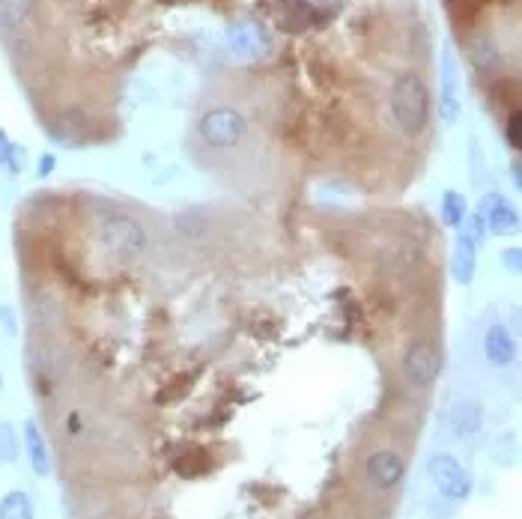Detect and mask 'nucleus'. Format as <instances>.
<instances>
[{
  "mask_svg": "<svg viewBox=\"0 0 522 519\" xmlns=\"http://www.w3.org/2000/svg\"><path fill=\"white\" fill-rule=\"evenodd\" d=\"M391 117L406 138H421L430 126V87L418 69H406L391 84Z\"/></svg>",
  "mask_w": 522,
  "mask_h": 519,
  "instance_id": "f257e3e1",
  "label": "nucleus"
},
{
  "mask_svg": "<svg viewBox=\"0 0 522 519\" xmlns=\"http://www.w3.org/2000/svg\"><path fill=\"white\" fill-rule=\"evenodd\" d=\"M484 355H487V361H490L493 367H508V364H514V358H517V341H514V335H511L508 326L493 323V326L484 332Z\"/></svg>",
  "mask_w": 522,
  "mask_h": 519,
  "instance_id": "9b49d317",
  "label": "nucleus"
},
{
  "mask_svg": "<svg viewBox=\"0 0 522 519\" xmlns=\"http://www.w3.org/2000/svg\"><path fill=\"white\" fill-rule=\"evenodd\" d=\"M21 454V439L9 421H0V463H15Z\"/></svg>",
  "mask_w": 522,
  "mask_h": 519,
  "instance_id": "a211bd4d",
  "label": "nucleus"
},
{
  "mask_svg": "<svg viewBox=\"0 0 522 519\" xmlns=\"http://www.w3.org/2000/svg\"><path fill=\"white\" fill-rule=\"evenodd\" d=\"M505 141L514 153L522 150V114L520 108H511L508 117H505Z\"/></svg>",
  "mask_w": 522,
  "mask_h": 519,
  "instance_id": "6ab92c4d",
  "label": "nucleus"
},
{
  "mask_svg": "<svg viewBox=\"0 0 522 519\" xmlns=\"http://www.w3.org/2000/svg\"><path fill=\"white\" fill-rule=\"evenodd\" d=\"M99 239L120 260H138L150 245V236H147L144 224L138 218H132L129 212L102 215L99 218Z\"/></svg>",
  "mask_w": 522,
  "mask_h": 519,
  "instance_id": "f03ea898",
  "label": "nucleus"
},
{
  "mask_svg": "<svg viewBox=\"0 0 522 519\" xmlns=\"http://www.w3.org/2000/svg\"><path fill=\"white\" fill-rule=\"evenodd\" d=\"M0 388H3V370H0Z\"/></svg>",
  "mask_w": 522,
  "mask_h": 519,
  "instance_id": "bb28decb",
  "label": "nucleus"
},
{
  "mask_svg": "<svg viewBox=\"0 0 522 519\" xmlns=\"http://www.w3.org/2000/svg\"><path fill=\"white\" fill-rule=\"evenodd\" d=\"M227 45H230V51H233L239 60L254 63V60H263V57L269 54L272 39H269V33H266L260 24H254V21H233V24L227 27Z\"/></svg>",
  "mask_w": 522,
  "mask_h": 519,
  "instance_id": "423d86ee",
  "label": "nucleus"
},
{
  "mask_svg": "<svg viewBox=\"0 0 522 519\" xmlns=\"http://www.w3.org/2000/svg\"><path fill=\"white\" fill-rule=\"evenodd\" d=\"M469 63H472L478 72H490V69L499 63V45H496L490 36L472 39V45H469Z\"/></svg>",
  "mask_w": 522,
  "mask_h": 519,
  "instance_id": "dca6fc26",
  "label": "nucleus"
},
{
  "mask_svg": "<svg viewBox=\"0 0 522 519\" xmlns=\"http://www.w3.org/2000/svg\"><path fill=\"white\" fill-rule=\"evenodd\" d=\"M478 242L460 227L457 233V242H454V257H451V275L460 287H469L475 281V272H478Z\"/></svg>",
  "mask_w": 522,
  "mask_h": 519,
  "instance_id": "1a4fd4ad",
  "label": "nucleus"
},
{
  "mask_svg": "<svg viewBox=\"0 0 522 519\" xmlns=\"http://www.w3.org/2000/svg\"><path fill=\"white\" fill-rule=\"evenodd\" d=\"M427 478L439 490V496L448 499V502H466L472 496V487H475L469 469L451 454L430 457L427 460Z\"/></svg>",
  "mask_w": 522,
  "mask_h": 519,
  "instance_id": "39448f33",
  "label": "nucleus"
},
{
  "mask_svg": "<svg viewBox=\"0 0 522 519\" xmlns=\"http://www.w3.org/2000/svg\"><path fill=\"white\" fill-rule=\"evenodd\" d=\"M439 209H442L445 227H451V230H460V227L466 224V218H469V200H466V194H460V191H445Z\"/></svg>",
  "mask_w": 522,
  "mask_h": 519,
  "instance_id": "2eb2a0df",
  "label": "nucleus"
},
{
  "mask_svg": "<svg viewBox=\"0 0 522 519\" xmlns=\"http://www.w3.org/2000/svg\"><path fill=\"white\" fill-rule=\"evenodd\" d=\"M511 176H514V188H522V162L520 159H514V162H511Z\"/></svg>",
  "mask_w": 522,
  "mask_h": 519,
  "instance_id": "393cba45",
  "label": "nucleus"
},
{
  "mask_svg": "<svg viewBox=\"0 0 522 519\" xmlns=\"http://www.w3.org/2000/svg\"><path fill=\"white\" fill-rule=\"evenodd\" d=\"M9 173H21L27 168V150L24 147H18V144H12V150H9V159H6V165H3Z\"/></svg>",
  "mask_w": 522,
  "mask_h": 519,
  "instance_id": "412c9836",
  "label": "nucleus"
},
{
  "mask_svg": "<svg viewBox=\"0 0 522 519\" xmlns=\"http://www.w3.org/2000/svg\"><path fill=\"white\" fill-rule=\"evenodd\" d=\"M499 260H502V269H508V272H514V275H520V272H522V248H520V245H511V248H502V254H499Z\"/></svg>",
  "mask_w": 522,
  "mask_h": 519,
  "instance_id": "aec40b11",
  "label": "nucleus"
},
{
  "mask_svg": "<svg viewBox=\"0 0 522 519\" xmlns=\"http://www.w3.org/2000/svg\"><path fill=\"white\" fill-rule=\"evenodd\" d=\"M442 349L430 338H415L403 352V379L412 388H433L442 376Z\"/></svg>",
  "mask_w": 522,
  "mask_h": 519,
  "instance_id": "20e7f679",
  "label": "nucleus"
},
{
  "mask_svg": "<svg viewBox=\"0 0 522 519\" xmlns=\"http://www.w3.org/2000/svg\"><path fill=\"white\" fill-rule=\"evenodd\" d=\"M197 132L203 138L206 147L212 150H233L245 141L248 135V120L242 111L230 108V105H218L203 111V117L197 120Z\"/></svg>",
  "mask_w": 522,
  "mask_h": 519,
  "instance_id": "7ed1b4c3",
  "label": "nucleus"
},
{
  "mask_svg": "<svg viewBox=\"0 0 522 519\" xmlns=\"http://www.w3.org/2000/svg\"><path fill=\"white\" fill-rule=\"evenodd\" d=\"M78 424H81V418H78V415H69V433H78V430H81Z\"/></svg>",
  "mask_w": 522,
  "mask_h": 519,
  "instance_id": "a878e982",
  "label": "nucleus"
},
{
  "mask_svg": "<svg viewBox=\"0 0 522 519\" xmlns=\"http://www.w3.org/2000/svg\"><path fill=\"white\" fill-rule=\"evenodd\" d=\"M0 326L6 329V335H18L15 314H12V308H6V305H0Z\"/></svg>",
  "mask_w": 522,
  "mask_h": 519,
  "instance_id": "4be33fe9",
  "label": "nucleus"
},
{
  "mask_svg": "<svg viewBox=\"0 0 522 519\" xmlns=\"http://www.w3.org/2000/svg\"><path fill=\"white\" fill-rule=\"evenodd\" d=\"M21 442H24L30 469H33L39 478H48V475H51V451H48V442H45V436H42V430H39V424H36L33 418L24 421Z\"/></svg>",
  "mask_w": 522,
  "mask_h": 519,
  "instance_id": "9d476101",
  "label": "nucleus"
},
{
  "mask_svg": "<svg viewBox=\"0 0 522 519\" xmlns=\"http://www.w3.org/2000/svg\"><path fill=\"white\" fill-rule=\"evenodd\" d=\"M439 111L445 123H454L460 117V99H457V66H454V54L451 48L442 51V99H439Z\"/></svg>",
  "mask_w": 522,
  "mask_h": 519,
  "instance_id": "f8f14e48",
  "label": "nucleus"
},
{
  "mask_svg": "<svg viewBox=\"0 0 522 519\" xmlns=\"http://www.w3.org/2000/svg\"><path fill=\"white\" fill-rule=\"evenodd\" d=\"M39 15V0H0V27L3 30H27Z\"/></svg>",
  "mask_w": 522,
  "mask_h": 519,
  "instance_id": "4468645a",
  "label": "nucleus"
},
{
  "mask_svg": "<svg viewBox=\"0 0 522 519\" xmlns=\"http://www.w3.org/2000/svg\"><path fill=\"white\" fill-rule=\"evenodd\" d=\"M54 165H57L54 156H42V159H39V176H48V173L54 171Z\"/></svg>",
  "mask_w": 522,
  "mask_h": 519,
  "instance_id": "b1692460",
  "label": "nucleus"
},
{
  "mask_svg": "<svg viewBox=\"0 0 522 519\" xmlns=\"http://www.w3.org/2000/svg\"><path fill=\"white\" fill-rule=\"evenodd\" d=\"M478 212L484 215L487 230L496 233V236H508V233H514V230L520 227V212H517V206H514L511 200H505V194H499V191L484 194Z\"/></svg>",
  "mask_w": 522,
  "mask_h": 519,
  "instance_id": "6e6552de",
  "label": "nucleus"
},
{
  "mask_svg": "<svg viewBox=\"0 0 522 519\" xmlns=\"http://www.w3.org/2000/svg\"><path fill=\"white\" fill-rule=\"evenodd\" d=\"M9 150H12V141H9V135L0 129V168H3L6 159H9Z\"/></svg>",
  "mask_w": 522,
  "mask_h": 519,
  "instance_id": "5701e85b",
  "label": "nucleus"
},
{
  "mask_svg": "<svg viewBox=\"0 0 522 519\" xmlns=\"http://www.w3.org/2000/svg\"><path fill=\"white\" fill-rule=\"evenodd\" d=\"M364 475H367L370 487L388 493V490L400 487V481H403V475H406V463H403L400 454L382 448V451H373V454L367 457V463H364Z\"/></svg>",
  "mask_w": 522,
  "mask_h": 519,
  "instance_id": "0eeeda50",
  "label": "nucleus"
},
{
  "mask_svg": "<svg viewBox=\"0 0 522 519\" xmlns=\"http://www.w3.org/2000/svg\"><path fill=\"white\" fill-rule=\"evenodd\" d=\"M484 427V406L478 400H460L451 409V433L457 439H472Z\"/></svg>",
  "mask_w": 522,
  "mask_h": 519,
  "instance_id": "ddd939ff",
  "label": "nucleus"
},
{
  "mask_svg": "<svg viewBox=\"0 0 522 519\" xmlns=\"http://www.w3.org/2000/svg\"><path fill=\"white\" fill-rule=\"evenodd\" d=\"M0 519H36L30 496L24 490H9L0 499Z\"/></svg>",
  "mask_w": 522,
  "mask_h": 519,
  "instance_id": "f3484780",
  "label": "nucleus"
}]
</instances>
